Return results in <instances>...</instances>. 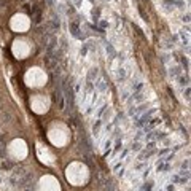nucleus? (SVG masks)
Returning <instances> with one entry per match:
<instances>
[{
	"label": "nucleus",
	"mask_w": 191,
	"mask_h": 191,
	"mask_svg": "<svg viewBox=\"0 0 191 191\" xmlns=\"http://www.w3.org/2000/svg\"><path fill=\"white\" fill-rule=\"evenodd\" d=\"M167 151H169L167 148H164V150H161V151H159V154H166V153H167Z\"/></svg>",
	"instance_id": "26"
},
{
	"label": "nucleus",
	"mask_w": 191,
	"mask_h": 191,
	"mask_svg": "<svg viewBox=\"0 0 191 191\" xmlns=\"http://www.w3.org/2000/svg\"><path fill=\"white\" fill-rule=\"evenodd\" d=\"M142 136H143V131H138V132H137V136L134 137V140H136V142H138V140L142 138Z\"/></svg>",
	"instance_id": "17"
},
{
	"label": "nucleus",
	"mask_w": 191,
	"mask_h": 191,
	"mask_svg": "<svg viewBox=\"0 0 191 191\" xmlns=\"http://www.w3.org/2000/svg\"><path fill=\"white\" fill-rule=\"evenodd\" d=\"M105 110H107V105L104 104V105H102L100 108H99V112H97V116H102V115H104V112H105Z\"/></svg>",
	"instance_id": "16"
},
{
	"label": "nucleus",
	"mask_w": 191,
	"mask_h": 191,
	"mask_svg": "<svg viewBox=\"0 0 191 191\" xmlns=\"http://www.w3.org/2000/svg\"><path fill=\"white\" fill-rule=\"evenodd\" d=\"M2 167H3V169H6V170H10V169H11L13 166H11L10 162H3V164H2Z\"/></svg>",
	"instance_id": "18"
},
{
	"label": "nucleus",
	"mask_w": 191,
	"mask_h": 191,
	"mask_svg": "<svg viewBox=\"0 0 191 191\" xmlns=\"http://www.w3.org/2000/svg\"><path fill=\"white\" fill-rule=\"evenodd\" d=\"M185 97H186V100H190V88L186 86V89H185Z\"/></svg>",
	"instance_id": "20"
},
{
	"label": "nucleus",
	"mask_w": 191,
	"mask_h": 191,
	"mask_svg": "<svg viewBox=\"0 0 191 191\" xmlns=\"http://www.w3.org/2000/svg\"><path fill=\"white\" fill-rule=\"evenodd\" d=\"M178 81H180V86H183V88H185V86H188L190 84V80H188V78H186V76H183V75H180L178 76Z\"/></svg>",
	"instance_id": "10"
},
{
	"label": "nucleus",
	"mask_w": 191,
	"mask_h": 191,
	"mask_svg": "<svg viewBox=\"0 0 191 191\" xmlns=\"http://www.w3.org/2000/svg\"><path fill=\"white\" fill-rule=\"evenodd\" d=\"M183 22H186V24L190 22V14H185V16H183Z\"/></svg>",
	"instance_id": "23"
},
{
	"label": "nucleus",
	"mask_w": 191,
	"mask_h": 191,
	"mask_svg": "<svg viewBox=\"0 0 191 191\" xmlns=\"http://www.w3.org/2000/svg\"><path fill=\"white\" fill-rule=\"evenodd\" d=\"M151 190H153V183H151V182H148V183H145V185L142 186L140 191H151Z\"/></svg>",
	"instance_id": "14"
},
{
	"label": "nucleus",
	"mask_w": 191,
	"mask_h": 191,
	"mask_svg": "<svg viewBox=\"0 0 191 191\" xmlns=\"http://www.w3.org/2000/svg\"><path fill=\"white\" fill-rule=\"evenodd\" d=\"M46 3H48L50 6H54L56 3H58V0H46Z\"/></svg>",
	"instance_id": "19"
},
{
	"label": "nucleus",
	"mask_w": 191,
	"mask_h": 191,
	"mask_svg": "<svg viewBox=\"0 0 191 191\" xmlns=\"http://www.w3.org/2000/svg\"><path fill=\"white\" fill-rule=\"evenodd\" d=\"M148 174H150V167L143 170V178H146V177H148Z\"/></svg>",
	"instance_id": "22"
},
{
	"label": "nucleus",
	"mask_w": 191,
	"mask_h": 191,
	"mask_svg": "<svg viewBox=\"0 0 191 191\" xmlns=\"http://www.w3.org/2000/svg\"><path fill=\"white\" fill-rule=\"evenodd\" d=\"M142 150V143L140 142H134L132 143V151H136V153H137V151H140Z\"/></svg>",
	"instance_id": "13"
},
{
	"label": "nucleus",
	"mask_w": 191,
	"mask_h": 191,
	"mask_svg": "<svg viewBox=\"0 0 191 191\" xmlns=\"http://www.w3.org/2000/svg\"><path fill=\"white\" fill-rule=\"evenodd\" d=\"M156 113V108H150L148 112H146V113H143L140 118H138V121H137V126L138 128H142V126H145L146 123H148V121L151 120V116H153Z\"/></svg>",
	"instance_id": "1"
},
{
	"label": "nucleus",
	"mask_w": 191,
	"mask_h": 191,
	"mask_svg": "<svg viewBox=\"0 0 191 191\" xmlns=\"http://www.w3.org/2000/svg\"><path fill=\"white\" fill-rule=\"evenodd\" d=\"M164 164H166V162H164V161H161V162H159L158 164V166H156V172H162V169H164Z\"/></svg>",
	"instance_id": "15"
},
{
	"label": "nucleus",
	"mask_w": 191,
	"mask_h": 191,
	"mask_svg": "<svg viewBox=\"0 0 191 191\" xmlns=\"http://www.w3.org/2000/svg\"><path fill=\"white\" fill-rule=\"evenodd\" d=\"M100 27H104V29L108 27V22H107V21H100Z\"/></svg>",
	"instance_id": "24"
},
{
	"label": "nucleus",
	"mask_w": 191,
	"mask_h": 191,
	"mask_svg": "<svg viewBox=\"0 0 191 191\" xmlns=\"http://www.w3.org/2000/svg\"><path fill=\"white\" fill-rule=\"evenodd\" d=\"M46 27L48 29H51V32H59V29H60V22H59V19H50V21H46Z\"/></svg>",
	"instance_id": "2"
},
{
	"label": "nucleus",
	"mask_w": 191,
	"mask_h": 191,
	"mask_svg": "<svg viewBox=\"0 0 191 191\" xmlns=\"http://www.w3.org/2000/svg\"><path fill=\"white\" fill-rule=\"evenodd\" d=\"M56 100L59 102V108H64V105H66V99H64V94H62V89L60 88L56 89Z\"/></svg>",
	"instance_id": "3"
},
{
	"label": "nucleus",
	"mask_w": 191,
	"mask_h": 191,
	"mask_svg": "<svg viewBox=\"0 0 191 191\" xmlns=\"http://www.w3.org/2000/svg\"><path fill=\"white\" fill-rule=\"evenodd\" d=\"M166 3H170V5H175V6H178V8H182L185 5L182 0H166Z\"/></svg>",
	"instance_id": "11"
},
{
	"label": "nucleus",
	"mask_w": 191,
	"mask_h": 191,
	"mask_svg": "<svg viewBox=\"0 0 191 191\" xmlns=\"http://www.w3.org/2000/svg\"><path fill=\"white\" fill-rule=\"evenodd\" d=\"M105 51H107V54H108V58H110V59H113L116 56V51H115V48H113L112 43H107V45H105Z\"/></svg>",
	"instance_id": "6"
},
{
	"label": "nucleus",
	"mask_w": 191,
	"mask_h": 191,
	"mask_svg": "<svg viewBox=\"0 0 191 191\" xmlns=\"http://www.w3.org/2000/svg\"><path fill=\"white\" fill-rule=\"evenodd\" d=\"M100 126H102V121L99 120L97 123L94 124V128H92V132H94V136H99V129H100Z\"/></svg>",
	"instance_id": "12"
},
{
	"label": "nucleus",
	"mask_w": 191,
	"mask_h": 191,
	"mask_svg": "<svg viewBox=\"0 0 191 191\" xmlns=\"http://www.w3.org/2000/svg\"><path fill=\"white\" fill-rule=\"evenodd\" d=\"M126 78V72H124V67H120L118 68V73H116V80L118 81H123Z\"/></svg>",
	"instance_id": "9"
},
{
	"label": "nucleus",
	"mask_w": 191,
	"mask_h": 191,
	"mask_svg": "<svg viewBox=\"0 0 191 191\" xmlns=\"http://www.w3.org/2000/svg\"><path fill=\"white\" fill-rule=\"evenodd\" d=\"M81 30H80V27H78V24L76 22H70V34L75 38H81Z\"/></svg>",
	"instance_id": "5"
},
{
	"label": "nucleus",
	"mask_w": 191,
	"mask_h": 191,
	"mask_svg": "<svg viewBox=\"0 0 191 191\" xmlns=\"http://www.w3.org/2000/svg\"><path fill=\"white\" fill-rule=\"evenodd\" d=\"M96 89L99 91V92H105L107 91V83L104 78H97V81H96Z\"/></svg>",
	"instance_id": "4"
},
{
	"label": "nucleus",
	"mask_w": 191,
	"mask_h": 191,
	"mask_svg": "<svg viewBox=\"0 0 191 191\" xmlns=\"http://www.w3.org/2000/svg\"><path fill=\"white\" fill-rule=\"evenodd\" d=\"M0 183H2V177H0Z\"/></svg>",
	"instance_id": "27"
},
{
	"label": "nucleus",
	"mask_w": 191,
	"mask_h": 191,
	"mask_svg": "<svg viewBox=\"0 0 191 191\" xmlns=\"http://www.w3.org/2000/svg\"><path fill=\"white\" fill-rule=\"evenodd\" d=\"M126 154H128V150H124V151H123V154H121L118 159H123V158H126Z\"/></svg>",
	"instance_id": "25"
},
{
	"label": "nucleus",
	"mask_w": 191,
	"mask_h": 191,
	"mask_svg": "<svg viewBox=\"0 0 191 191\" xmlns=\"http://www.w3.org/2000/svg\"><path fill=\"white\" fill-rule=\"evenodd\" d=\"M180 75H182V68H180L178 66H175V67L170 68V76H172V78H178Z\"/></svg>",
	"instance_id": "8"
},
{
	"label": "nucleus",
	"mask_w": 191,
	"mask_h": 191,
	"mask_svg": "<svg viewBox=\"0 0 191 191\" xmlns=\"http://www.w3.org/2000/svg\"><path fill=\"white\" fill-rule=\"evenodd\" d=\"M182 64H183V66L186 67V70H188V60H186L185 58H182Z\"/></svg>",
	"instance_id": "21"
},
{
	"label": "nucleus",
	"mask_w": 191,
	"mask_h": 191,
	"mask_svg": "<svg viewBox=\"0 0 191 191\" xmlns=\"http://www.w3.org/2000/svg\"><path fill=\"white\" fill-rule=\"evenodd\" d=\"M97 75H99V68H97V67L91 68V70H89V75H88V81H94L96 78H97Z\"/></svg>",
	"instance_id": "7"
}]
</instances>
